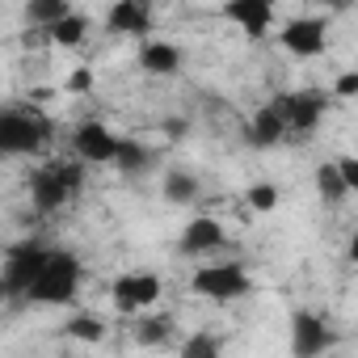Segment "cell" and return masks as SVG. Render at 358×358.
I'll return each mask as SVG.
<instances>
[{"mask_svg":"<svg viewBox=\"0 0 358 358\" xmlns=\"http://www.w3.org/2000/svg\"><path fill=\"white\" fill-rule=\"evenodd\" d=\"M249 207L262 211V215L274 211V207H278V186H274V182H257V186H249Z\"/></svg>","mask_w":358,"mask_h":358,"instance_id":"obj_22","label":"cell"},{"mask_svg":"<svg viewBox=\"0 0 358 358\" xmlns=\"http://www.w3.org/2000/svg\"><path fill=\"white\" fill-rule=\"evenodd\" d=\"M224 17H232L249 38H266L274 26V0H228Z\"/></svg>","mask_w":358,"mask_h":358,"instance_id":"obj_10","label":"cell"},{"mask_svg":"<svg viewBox=\"0 0 358 358\" xmlns=\"http://www.w3.org/2000/svg\"><path fill=\"white\" fill-rule=\"evenodd\" d=\"M324 114V101L316 93H287V118H291V131H312Z\"/></svg>","mask_w":358,"mask_h":358,"instance_id":"obj_15","label":"cell"},{"mask_svg":"<svg viewBox=\"0 0 358 358\" xmlns=\"http://www.w3.org/2000/svg\"><path fill=\"white\" fill-rule=\"evenodd\" d=\"M80 274H85V270H80V257L51 249L43 274H38L34 287H30V299H34V303H68V299L80 291Z\"/></svg>","mask_w":358,"mask_h":358,"instance_id":"obj_2","label":"cell"},{"mask_svg":"<svg viewBox=\"0 0 358 358\" xmlns=\"http://www.w3.org/2000/svg\"><path fill=\"white\" fill-rule=\"evenodd\" d=\"M333 93L337 97H358V72H341L337 85H333Z\"/></svg>","mask_w":358,"mask_h":358,"instance_id":"obj_27","label":"cell"},{"mask_svg":"<svg viewBox=\"0 0 358 358\" xmlns=\"http://www.w3.org/2000/svg\"><path fill=\"white\" fill-rule=\"evenodd\" d=\"M329 341H333V333H329V324H324L316 312H295V316H291V350H295V354L312 358V354L329 350Z\"/></svg>","mask_w":358,"mask_h":358,"instance_id":"obj_11","label":"cell"},{"mask_svg":"<svg viewBox=\"0 0 358 358\" xmlns=\"http://www.w3.org/2000/svg\"><path fill=\"white\" fill-rule=\"evenodd\" d=\"M47 257H51V249H43L38 241H26V245L9 249V257H5V295H30Z\"/></svg>","mask_w":358,"mask_h":358,"instance_id":"obj_5","label":"cell"},{"mask_svg":"<svg viewBox=\"0 0 358 358\" xmlns=\"http://www.w3.org/2000/svg\"><path fill=\"white\" fill-rule=\"evenodd\" d=\"M169 337V320H143L139 329H135V341L139 345H156V341H164Z\"/></svg>","mask_w":358,"mask_h":358,"instance_id":"obj_24","label":"cell"},{"mask_svg":"<svg viewBox=\"0 0 358 358\" xmlns=\"http://www.w3.org/2000/svg\"><path fill=\"white\" fill-rule=\"evenodd\" d=\"M80 186V164H47L30 177V199L38 211H59L68 203V194H76Z\"/></svg>","mask_w":358,"mask_h":358,"instance_id":"obj_3","label":"cell"},{"mask_svg":"<svg viewBox=\"0 0 358 358\" xmlns=\"http://www.w3.org/2000/svg\"><path fill=\"white\" fill-rule=\"evenodd\" d=\"M122 173H143L148 164H152V152L143 148V143H131V139H122V148H118V160H114Z\"/></svg>","mask_w":358,"mask_h":358,"instance_id":"obj_20","label":"cell"},{"mask_svg":"<svg viewBox=\"0 0 358 358\" xmlns=\"http://www.w3.org/2000/svg\"><path fill=\"white\" fill-rule=\"evenodd\" d=\"M316 190H320V203H329V207L350 194V182H345V173L337 169V160H329V164L316 169Z\"/></svg>","mask_w":358,"mask_h":358,"instance_id":"obj_16","label":"cell"},{"mask_svg":"<svg viewBox=\"0 0 358 358\" xmlns=\"http://www.w3.org/2000/svg\"><path fill=\"white\" fill-rule=\"evenodd\" d=\"M182 354H186V358H215V354H220V341L207 337V333H194V337L182 345Z\"/></svg>","mask_w":358,"mask_h":358,"instance_id":"obj_23","label":"cell"},{"mask_svg":"<svg viewBox=\"0 0 358 358\" xmlns=\"http://www.w3.org/2000/svg\"><path fill=\"white\" fill-rule=\"evenodd\" d=\"M278 43H282L291 55H299V59H316V55H324L329 22H324V17H295V22L282 26Z\"/></svg>","mask_w":358,"mask_h":358,"instance_id":"obj_6","label":"cell"},{"mask_svg":"<svg viewBox=\"0 0 358 358\" xmlns=\"http://www.w3.org/2000/svg\"><path fill=\"white\" fill-rule=\"evenodd\" d=\"M228 236H224V224L220 220H211V215H203V220H190L186 224V232H182V253H190V257H203V253H211V249H220Z\"/></svg>","mask_w":358,"mask_h":358,"instance_id":"obj_12","label":"cell"},{"mask_svg":"<svg viewBox=\"0 0 358 358\" xmlns=\"http://www.w3.org/2000/svg\"><path fill=\"white\" fill-rule=\"evenodd\" d=\"M194 194H199V182H194L190 173H182V169H169L164 173V199L169 203L182 207V203H194Z\"/></svg>","mask_w":358,"mask_h":358,"instance_id":"obj_19","label":"cell"},{"mask_svg":"<svg viewBox=\"0 0 358 358\" xmlns=\"http://www.w3.org/2000/svg\"><path fill=\"white\" fill-rule=\"evenodd\" d=\"M72 143H76V156L89 160V164H114L118 160V148H122V139L106 122H85Z\"/></svg>","mask_w":358,"mask_h":358,"instance_id":"obj_8","label":"cell"},{"mask_svg":"<svg viewBox=\"0 0 358 358\" xmlns=\"http://www.w3.org/2000/svg\"><path fill=\"white\" fill-rule=\"evenodd\" d=\"M64 329H68V337H76V341H101V337H106V324H101L97 316H72Z\"/></svg>","mask_w":358,"mask_h":358,"instance_id":"obj_21","label":"cell"},{"mask_svg":"<svg viewBox=\"0 0 358 358\" xmlns=\"http://www.w3.org/2000/svg\"><path fill=\"white\" fill-rule=\"evenodd\" d=\"M72 9H68V0H26V22L30 26H43L51 30L55 22H64Z\"/></svg>","mask_w":358,"mask_h":358,"instance_id":"obj_17","label":"cell"},{"mask_svg":"<svg viewBox=\"0 0 358 358\" xmlns=\"http://www.w3.org/2000/svg\"><path fill=\"white\" fill-rule=\"evenodd\" d=\"M51 135V122L34 110H17L9 106L0 114V152L5 156H34Z\"/></svg>","mask_w":358,"mask_h":358,"instance_id":"obj_1","label":"cell"},{"mask_svg":"<svg viewBox=\"0 0 358 358\" xmlns=\"http://www.w3.org/2000/svg\"><path fill=\"white\" fill-rule=\"evenodd\" d=\"M110 299H114V308L118 312H143V308H152L156 299H160V278L156 274H122L118 282H114V291H110Z\"/></svg>","mask_w":358,"mask_h":358,"instance_id":"obj_7","label":"cell"},{"mask_svg":"<svg viewBox=\"0 0 358 358\" xmlns=\"http://www.w3.org/2000/svg\"><path fill=\"white\" fill-rule=\"evenodd\" d=\"M320 5H329V9H341V5H345V0H320Z\"/></svg>","mask_w":358,"mask_h":358,"instance_id":"obj_29","label":"cell"},{"mask_svg":"<svg viewBox=\"0 0 358 358\" xmlns=\"http://www.w3.org/2000/svg\"><path fill=\"white\" fill-rule=\"evenodd\" d=\"M139 68L152 72V76H173L177 68H182V51H177L173 43H143L139 47Z\"/></svg>","mask_w":358,"mask_h":358,"instance_id":"obj_14","label":"cell"},{"mask_svg":"<svg viewBox=\"0 0 358 358\" xmlns=\"http://www.w3.org/2000/svg\"><path fill=\"white\" fill-rule=\"evenodd\" d=\"M350 262L358 266V232H354V241H350Z\"/></svg>","mask_w":358,"mask_h":358,"instance_id":"obj_28","label":"cell"},{"mask_svg":"<svg viewBox=\"0 0 358 358\" xmlns=\"http://www.w3.org/2000/svg\"><path fill=\"white\" fill-rule=\"evenodd\" d=\"M287 131H291V118H287V97L266 101V106L253 114V122H249V139H253L257 148H274Z\"/></svg>","mask_w":358,"mask_h":358,"instance_id":"obj_9","label":"cell"},{"mask_svg":"<svg viewBox=\"0 0 358 358\" xmlns=\"http://www.w3.org/2000/svg\"><path fill=\"white\" fill-rule=\"evenodd\" d=\"M47 34H51V43H55V47H80V43H85V34H89V17H85V13H68V17H64V22H55Z\"/></svg>","mask_w":358,"mask_h":358,"instance_id":"obj_18","label":"cell"},{"mask_svg":"<svg viewBox=\"0 0 358 358\" xmlns=\"http://www.w3.org/2000/svg\"><path fill=\"white\" fill-rule=\"evenodd\" d=\"M106 26L114 30V34H143L148 26H152V13H148V0H118V5L110 9V17H106Z\"/></svg>","mask_w":358,"mask_h":358,"instance_id":"obj_13","label":"cell"},{"mask_svg":"<svg viewBox=\"0 0 358 358\" xmlns=\"http://www.w3.org/2000/svg\"><path fill=\"white\" fill-rule=\"evenodd\" d=\"M249 274L236 266V262H224V266H203L194 278H190V291L203 295V299H215V303H228V299H241L249 295Z\"/></svg>","mask_w":358,"mask_h":358,"instance_id":"obj_4","label":"cell"},{"mask_svg":"<svg viewBox=\"0 0 358 358\" xmlns=\"http://www.w3.org/2000/svg\"><path fill=\"white\" fill-rule=\"evenodd\" d=\"M89 89H93V72L89 68H76L68 76V93H89Z\"/></svg>","mask_w":358,"mask_h":358,"instance_id":"obj_26","label":"cell"},{"mask_svg":"<svg viewBox=\"0 0 358 358\" xmlns=\"http://www.w3.org/2000/svg\"><path fill=\"white\" fill-rule=\"evenodd\" d=\"M337 169L345 173V182H350V194H358V156H337Z\"/></svg>","mask_w":358,"mask_h":358,"instance_id":"obj_25","label":"cell"}]
</instances>
